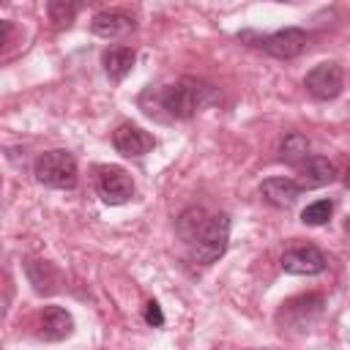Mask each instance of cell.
I'll return each instance as SVG.
<instances>
[{
  "label": "cell",
  "mask_w": 350,
  "mask_h": 350,
  "mask_svg": "<svg viewBox=\"0 0 350 350\" xmlns=\"http://www.w3.org/2000/svg\"><path fill=\"white\" fill-rule=\"evenodd\" d=\"M137 63V52L131 46H109L104 55H101V66H104V74L109 77V82H120Z\"/></svg>",
  "instance_id": "14"
},
{
  "label": "cell",
  "mask_w": 350,
  "mask_h": 350,
  "mask_svg": "<svg viewBox=\"0 0 350 350\" xmlns=\"http://www.w3.org/2000/svg\"><path fill=\"white\" fill-rule=\"evenodd\" d=\"M331 213H334V202L331 200H314L301 211V221L309 224V227H320V224H328Z\"/></svg>",
  "instance_id": "16"
},
{
  "label": "cell",
  "mask_w": 350,
  "mask_h": 350,
  "mask_svg": "<svg viewBox=\"0 0 350 350\" xmlns=\"http://www.w3.org/2000/svg\"><path fill=\"white\" fill-rule=\"evenodd\" d=\"M46 11H49V19L55 22V25H68L74 16H77V11H79V5H74V3H60V0H55V3H49L46 5Z\"/></svg>",
  "instance_id": "17"
},
{
  "label": "cell",
  "mask_w": 350,
  "mask_h": 350,
  "mask_svg": "<svg viewBox=\"0 0 350 350\" xmlns=\"http://www.w3.org/2000/svg\"><path fill=\"white\" fill-rule=\"evenodd\" d=\"M112 145H115V150H118L120 156H126V159H139V156H145V153L153 150L156 139H153V134H148L145 129H139V126H134V123H120V126L112 131Z\"/></svg>",
  "instance_id": "9"
},
{
  "label": "cell",
  "mask_w": 350,
  "mask_h": 350,
  "mask_svg": "<svg viewBox=\"0 0 350 350\" xmlns=\"http://www.w3.org/2000/svg\"><path fill=\"white\" fill-rule=\"evenodd\" d=\"M342 85H345V71L339 63L334 60H325V63H317L306 77H304V88L309 90L312 98L317 101H331L342 93Z\"/></svg>",
  "instance_id": "7"
},
{
  "label": "cell",
  "mask_w": 350,
  "mask_h": 350,
  "mask_svg": "<svg viewBox=\"0 0 350 350\" xmlns=\"http://www.w3.org/2000/svg\"><path fill=\"white\" fill-rule=\"evenodd\" d=\"M238 38L254 41L257 49H262L265 55L279 57V60H293V57H298V55L306 49V41H309L306 30H301V27H282V30H273V33H268V36H254V33L246 30V33H241Z\"/></svg>",
  "instance_id": "5"
},
{
  "label": "cell",
  "mask_w": 350,
  "mask_h": 350,
  "mask_svg": "<svg viewBox=\"0 0 350 350\" xmlns=\"http://www.w3.org/2000/svg\"><path fill=\"white\" fill-rule=\"evenodd\" d=\"M334 178H336V170H334V164L328 159L309 156L301 164V180H298V186L301 189H320V186H328Z\"/></svg>",
  "instance_id": "13"
},
{
  "label": "cell",
  "mask_w": 350,
  "mask_h": 350,
  "mask_svg": "<svg viewBox=\"0 0 350 350\" xmlns=\"http://www.w3.org/2000/svg\"><path fill=\"white\" fill-rule=\"evenodd\" d=\"M96 189H98V197L107 205H123L134 197L131 175L123 167H115V164L96 167Z\"/></svg>",
  "instance_id": "6"
},
{
  "label": "cell",
  "mask_w": 350,
  "mask_h": 350,
  "mask_svg": "<svg viewBox=\"0 0 350 350\" xmlns=\"http://www.w3.org/2000/svg\"><path fill=\"white\" fill-rule=\"evenodd\" d=\"M145 323L153 325V328L164 325V314H161V306L156 301H148V306H145Z\"/></svg>",
  "instance_id": "18"
},
{
  "label": "cell",
  "mask_w": 350,
  "mask_h": 350,
  "mask_svg": "<svg viewBox=\"0 0 350 350\" xmlns=\"http://www.w3.org/2000/svg\"><path fill=\"white\" fill-rule=\"evenodd\" d=\"M301 191H304V189H301L295 180H290V178H265V180L260 183L262 200L271 202L273 208H290V205L298 200Z\"/></svg>",
  "instance_id": "12"
},
{
  "label": "cell",
  "mask_w": 350,
  "mask_h": 350,
  "mask_svg": "<svg viewBox=\"0 0 350 350\" xmlns=\"http://www.w3.org/2000/svg\"><path fill=\"white\" fill-rule=\"evenodd\" d=\"M33 175L38 183H44L49 189H74L77 186V159L63 148L46 150L36 159Z\"/></svg>",
  "instance_id": "3"
},
{
  "label": "cell",
  "mask_w": 350,
  "mask_h": 350,
  "mask_svg": "<svg viewBox=\"0 0 350 350\" xmlns=\"http://www.w3.org/2000/svg\"><path fill=\"white\" fill-rule=\"evenodd\" d=\"M213 98H216V90L194 77H180L178 82L159 90V104L161 109H167L172 120H191Z\"/></svg>",
  "instance_id": "2"
},
{
  "label": "cell",
  "mask_w": 350,
  "mask_h": 350,
  "mask_svg": "<svg viewBox=\"0 0 350 350\" xmlns=\"http://www.w3.org/2000/svg\"><path fill=\"white\" fill-rule=\"evenodd\" d=\"M323 309H325V298L320 293L295 295V298H290V301H284L279 306L276 325L282 331H298V334H304V331H309L320 320Z\"/></svg>",
  "instance_id": "4"
},
{
  "label": "cell",
  "mask_w": 350,
  "mask_h": 350,
  "mask_svg": "<svg viewBox=\"0 0 350 350\" xmlns=\"http://www.w3.org/2000/svg\"><path fill=\"white\" fill-rule=\"evenodd\" d=\"M175 232L186 243L189 257L200 265H211L227 252L230 243V216L208 213L205 208H186L175 219Z\"/></svg>",
  "instance_id": "1"
},
{
  "label": "cell",
  "mask_w": 350,
  "mask_h": 350,
  "mask_svg": "<svg viewBox=\"0 0 350 350\" xmlns=\"http://www.w3.org/2000/svg\"><path fill=\"white\" fill-rule=\"evenodd\" d=\"M328 265L325 254L317 246H295L282 254V271L295 276H317Z\"/></svg>",
  "instance_id": "8"
},
{
  "label": "cell",
  "mask_w": 350,
  "mask_h": 350,
  "mask_svg": "<svg viewBox=\"0 0 350 350\" xmlns=\"http://www.w3.org/2000/svg\"><path fill=\"white\" fill-rule=\"evenodd\" d=\"M342 180H345V186H347V189H350V167H347V170H345V178H342Z\"/></svg>",
  "instance_id": "19"
},
{
  "label": "cell",
  "mask_w": 350,
  "mask_h": 350,
  "mask_svg": "<svg viewBox=\"0 0 350 350\" xmlns=\"http://www.w3.org/2000/svg\"><path fill=\"white\" fill-rule=\"evenodd\" d=\"M74 334V317L63 306H44L38 317V336L44 342H60Z\"/></svg>",
  "instance_id": "10"
},
{
  "label": "cell",
  "mask_w": 350,
  "mask_h": 350,
  "mask_svg": "<svg viewBox=\"0 0 350 350\" xmlns=\"http://www.w3.org/2000/svg\"><path fill=\"white\" fill-rule=\"evenodd\" d=\"M279 159L284 164H304L309 159V137L301 131H287L279 142Z\"/></svg>",
  "instance_id": "15"
},
{
  "label": "cell",
  "mask_w": 350,
  "mask_h": 350,
  "mask_svg": "<svg viewBox=\"0 0 350 350\" xmlns=\"http://www.w3.org/2000/svg\"><path fill=\"white\" fill-rule=\"evenodd\" d=\"M90 30L98 36V38H120L123 33L134 30V16L129 11H120V8H112V11H98L90 22Z\"/></svg>",
  "instance_id": "11"
}]
</instances>
